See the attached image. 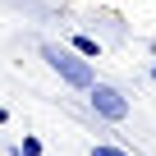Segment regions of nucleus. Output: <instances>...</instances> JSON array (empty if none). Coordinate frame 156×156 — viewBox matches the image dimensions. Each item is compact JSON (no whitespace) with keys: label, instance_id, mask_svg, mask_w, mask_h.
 I'll list each match as a JSON object with an SVG mask.
<instances>
[{"label":"nucleus","instance_id":"obj_1","mask_svg":"<svg viewBox=\"0 0 156 156\" xmlns=\"http://www.w3.org/2000/svg\"><path fill=\"white\" fill-rule=\"evenodd\" d=\"M41 60H46V64H51L60 78H64L69 87H83V92H87V87L97 83V73H92L87 55L78 60V51H64V46H51V41H41Z\"/></svg>","mask_w":156,"mask_h":156},{"label":"nucleus","instance_id":"obj_2","mask_svg":"<svg viewBox=\"0 0 156 156\" xmlns=\"http://www.w3.org/2000/svg\"><path fill=\"white\" fill-rule=\"evenodd\" d=\"M87 106H92L101 119H110V124H124L129 110H133L129 97H124L119 87H110V83H92V87H87Z\"/></svg>","mask_w":156,"mask_h":156},{"label":"nucleus","instance_id":"obj_3","mask_svg":"<svg viewBox=\"0 0 156 156\" xmlns=\"http://www.w3.org/2000/svg\"><path fill=\"white\" fill-rule=\"evenodd\" d=\"M69 46H73L78 55H87V60H97V55H101V41H97V37H87V32H78V37H69Z\"/></svg>","mask_w":156,"mask_h":156},{"label":"nucleus","instance_id":"obj_4","mask_svg":"<svg viewBox=\"0 0 156 156\" xmlns=\"http://www.w3.org/2000/svg\"><path fill=\"white\" fill-rule=\"evenodd\" d=\"M92 156H129V151H119V147H106V142H97V147H92Z\"/></svg>","mask_w":156,"mask_h":156},{"label":"nucleus","instance_id":"obj_5","mask_svg":"<svg viewBox=\"0 0 156 156\" xmlns=\"http://www.w3.org/2000/svg\"><path fill=\"white\" fill-rule=\"evenodd\" d=\"M151 83H156V64H151Z\"/></svg>","mask_w":156,"mask_h":156}]
</instances>
